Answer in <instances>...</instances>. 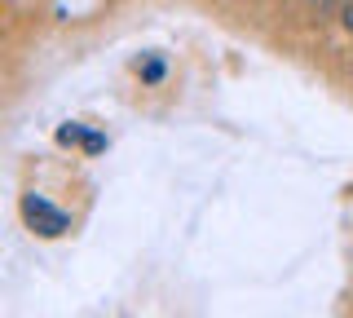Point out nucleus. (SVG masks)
I'll return each mask as SVG.
<instances>
[{"mask_svg":"<svg viewBox=\"0 0 353 318\" xmlns=\"http://www.w3.org/2000/svg\"><path fill=\"white\" fill-rule=\"evenodd\" d=\"M88 133H84V128L80 124H66V128H58V141H62V146H71V141H84Z\"/></svg>","mask_w":353,"mask_h":318,"instance_id":"2","label":"nucleus"},{"mask_svg":"<svg viewBox=\"0 0 353 318\" xmlns=\"http://www.w3.org/2000/svg\"><path fill=\"white\" fill-rule=\"evenodd\" d=\"M141 75H146V80L154 84V80H159V75H163V62H146V71H141Z\"/></svg>","mask_w":353,"mask_h":318,"instance_id":"3","label":"nucleus"},{"mask_svg":"<svg viewBox=\"0 0 353 318\" xmlns=\"http://www.w3.org/2000/svg\"><path fill=\"white\" fill-rule=\"evenodd\" d=\"M22 217H27V226L44 239H58L66 230V212H58L53 203H44L40 195H27V199H22Z\"/></svg>","mask_w":353,"mask_h":318,"instance_id":"1","label":"nucleus"},{"mask_svg":"<svg viewBox=\"0 0 353 318\" xmlns=\"http://www.w3.org/2000/svg\"><path fill=\"white\" fill-rule=\"evenodd\" d=\"M345 27L353 31V0H349V5H345Z\"/></svg>","mask_w":353,"mask_h":318,"instance_id":"5","label":"nucleus"},{"mask_svg":"<svg viewBox=\"0 0 353 318\" xmlns=\"http://www.w3.org/2000/svg\"><path fill=\"white\" fill-rule=\"evenodd\" d=\"M102 146H106V137H97V133L84 137V150H102Z\"/></svg>","mask_w":353,"mask_h":318,"instance_id":"4","label":"nucleus"}]
</instances>
